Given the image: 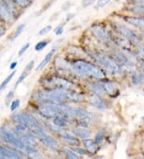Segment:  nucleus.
I'll return each instance as SVG.
<instances>
[{
	"label": "nucleus",
	"instance_id": "obj_37",
	"mask_svg": "<svg viewBox=\"0 0 144 159\" xmlns=\"http://www.w3.org/2000/svg\"><path fill=\"white\" fill-rule=\"evenodd\" d=\"M54 31H55V33L57 35H62L63 32V27H62V26H59V27H56Z\"/></svg>",
	"mask_w": 144,
	"mask_h": 159
},
{
	"label": "nucleus",
	"instance_id": "obj_42",
	"mask_svg": "<svg viewBox=\"0 0 144 159\" xmlns=\"http://www.w3.org/2000/svg\"><path fill=\"white\" fill-rule=\"evenodd\" d=\"M137 10H138V11L141 12V13L144 14V7H138L137 8Z\"/></svg>",
	"mask_w": 144,
	"mask_h": 159
},
{
	"label": "nucleus",
	"instance_id": "obj_5",
	"mask_svg": "<svg viewBox=\"0 0 144 159\" xmlns=\"http://www.w3.org/2000/svg\"><path fill=\"white\" fill-rule=\"evenodd\" d=\"M94 59L98 64H101L103 68L107 70L110 73L114 75V74H118L120 72V68L118 66V64L110 57L102 56V55L101 56L94 55Z\"/></svg>",
	"mask_w": 144,
	"mask_h": 159
},
{
	"label": "nucleus",
	"instance_id": "obj_34",
	"mask_svg": "<svg viewBox=\"0 0 144 159\" xmlns=\"http://www.w3.org/2000/svg\"><path fill=\"white\" fill-rule=\"evenodd\" d=\"M29 46H30V44H29V43H26V44L24 45V46H23V48H22L20 49V50H19V57H21L22 55H23V54H24V53L26 52H27V49L29 48Z\"/></svg>",
	"mask_w": 144,
	"mask_h": 159
},
{
	"label": "nucleus",
	"instance_id": "obj_7",
	"mask_svg": "<svg viewBox=\"0 0 144 159\" xmlns=\"http://www.w3.org/2000/svg\"><path fill=\"white\" fill-rule=\"evenodd\" d=\"M1 137H2V139L3 140L4 142L11 144V145L18 148H22V149L25 148V143L23 142V140L14 133L3 130V131L1 132Z\"/></svg>",
	"mask_w": 144,
	"mask_h": 159
},
{
	"label": "nucleus",
	"instance_id": "obj_11",
	"mask_svg": "<svg viewBox=\"0 0 144 159\" xmlns=\"http://www.w3.org/2000/svg\"><path fill=\"white\" fill-rule=\"evenodd\" d=\"M117 28L118 31H119L123 36L126 37V38L131 39V40L134 41V42H137V41H138V37H137V35H135L131 30H130L129 28L126 27L125 26L118 24Z\"/></svg>",
	"mask_w": 144,
	"mask_h": 159
},
{
	"label": "nucleus",
	"instance_id": "obj_31",
	"mask_svg": "<svg viewBox=\"0 0 144 159\" xmlns=\"http://www.w3.org/2000/svg\"><path fill=\"white\" fill-rule=\"evenodd\" d=\"M20 105V101L19 100H15V101H13L11 104V107H10V109L11 111H15L16 109H17L18 107Z\"/></svg>",
	"mask_w": 144,
	"mask_h": 159
},
{
	"label": "nucleus",
	"instance_id": "obj_13",
	"mask_svg": "<svg viewBox=\"0 0 144 159\" xmlns=\"http://www.w3.org/2000/svg\"><path fill=\"white\" fill-rule=\"evenodd\" d=\"M59 135L62 137V138H63L65 140L66 142H67V144H69L71 146H77L79 145V139H77L75 136L73 135H71V134H68L67 132H64V131H59Z\"/></svg>",
	"mask_w": 144,
	"mask_h": 159
},
{
	"label": "nucleus",
	"instance_id": "obj_39",
	"mask_svg": "<svg viewBox=\"0 0 144 159\" xmlns=\"http://www.w3.org/2000/svg\"><path fill=\"white\" fill-rule=\"evenodd\" d=\"M13 92H10L9 93H8V95H7V100L6 101H9V100H11V98L12 97H13Z\"/></svg>",
	"mask_w": 144,
	"mask_h": 159
},
{
	"label": "nucleus",
	"instance_id": "obj_1",
	"mask_svg": "<svg viewBox=\"0 0 144 159\" xmlns=\"http://www.w3.org/2000/svg\"><path fill=\"white\" fill-rule=\"evenodd\" d=\"M38 98L40 101L46 102H64L71 101L74 102H79L83 101V97L75 92L67 89H51L50 90H44L39 92Z\"/></svg>",
	"mask_w": 144,
	"mask_h": 159
},
{
	"label": "nucleus",
	"instance_id": "obj_9",
	"mask_svg": "<svg viewBox=\"0 0 144 159\" xmlns=\"http://www.w3.org/2000/svg\"><path fill=\"white\" fill-rule=\"evenodd\" d=\"M88 101L95 108L98 109H105L107 108V105H106L105 101L101 98L97 94H91L90 97H88Z\"/></svg>",
	"mask_w": 144,
	"mask_h": 159
},
{
	"label": "nucleus",
	"instance_id": "obj_43",
	"mask_svg": "<svg viewBox=\"0 0 144 159\" xmlns=\"http://www.w3.org/2000/svg\"><path fill=\"white\" fill-rule=\"evenodd\" d=\"M142 68H144V63H143V64H142Z\"/></svg>",
	"mask_w": 144,
	"mask_h": 159
},
{
	"label": "nucleus",
	"instance_id": "obj_29",
	"mask_svg": "<svg viewBox=\"0 0 144 159\" xmlns=\"http://www.w3.org/2000/svg\"><path fill=\"white\" fill-rule=\"evenodd\" d=\"M104 138V133L103 132H99L96 134L95 136V140H94V142L96 144H99L103 142V140Z\"/></svg>",
	"mask_w": 144,
	"mask_h": 159
},
{
	"label": "nucleus",
	"instance_id": "obj_36",
	"mask_svg": "<svg viewBox=\"0 0 144 159\" xmlns=\"http://www.w3.org/2000/svg\"><path fill=\"white\" fill-rule=\"evenodd\" d=\"M15 1L17 3H19L22 7H27L30 3L29 0H15Z\"/></svg>",
	"mask_w": 144,
	"mask_h": 159
},
{
	"label": "nucleus",
	"instance_id": "obj_41",
	"mask_svg": "<svg viewBox=\"0 0 144 159\" xmlns=\"http://www.w3.org/2000/svg\"><path fill=\"white\" fill-rule=\"evenodd\" d=\"M4 33V29H3V27H2V26L0 25V36L2 35H3Z\"/></svg>",
	"mask_w": 144,
	"mask_h": 159
},
{
	"label": "nucleus",
	"instance_id": "obj_38",
	"mask_svg": "<svg viewBox=\"0 0 144 159\" xmlns=\"http://www.w3.org/2000/svg\"><path fill=\"white\" fill-rule=\"evenodd\" d=\"M74 151L76 152V153H79V154H83V155L86 154V150H84V149H81V148H75V149H74Z\"/></svg>",
	"mask_w": 144,
	"mask_h": 159
},
{
	"label": "nucleus",
	"instance_id": "obj_15",
	"mask_svg": "<svg viewBox=\"0 0 144 159\" xmlns=\"http://www.w3.org/2000/svg\"><path fill=\"white\" fill-rule=\"evenodd\" d=\"M0 18L5 22H9L11 20V15L2 0H0Z\"/></svg>",
	"mask_w": 144,
	"mask_h": 159
},
{
	"label": "nucleus",
	"instance_id": "obj_16",
	"mask_svg": "<svg viewBox=\"0 0 144 159\" xmlns=\"http://www.w3.org/2000/svg\"><path fill=\"white\" fill-rule=\"evenodd\" d=\"M125 21L134 27L144 29V19L143 18L136 17H127L125 19Z\"/></svg>",
	"mask_w": 144,
	"mask_h": 159
},
{
	"label": "nucleus",
	"instance_id": "obj_28",
	"mask_svg": "<svg viewBox=\"0 0 144 159\" xmlns=\"http://www.w3.org/2000/svg\"><path fill=\"white\" fill-rule=\"evenodd\" d=\"M64 151H65L66 154H67V156L68 158H71V159L79 158V156L77 155L75 152L71 151V150H70V149H65Z\"/></svg>",
	"mask_w": 144,
	"mask_h": 159
},
{
	"label": "nucleus",
	"instance_id": "obj_32",
	"mask_svg": "<svg viewBox=\"0 0 144 159\" xmlns=\"http://www.w3.org/2000/svg\"><path fill=\"white\" fill-rule=\"evenodd\" d=\"M94 2H95V0H83L82 4H83V7H87L89 6H91Z\"/></svg>",
	"mask_w": 144,
	"mask_h": 159
},
{
	"label": "nucleus",
	"instance_id": "obj_14",
	"mask_svg": "<svg viewBox=\"0 0 144 159\" xmlns=\"http://www.w3.org/2000/svg\"><path fill=\"white\" fill-rule=\"evenodd\" d=\"M0 156H2V157H7V158H21V156L19 155V153L2 146H0Z\"/></svg>",
	"mask_w": 144,
	"mask_h": 159
},
{
	"label": "nucleus",
	"instance_id": "obj_22",
	"mask_svg": "<svg viewBox=\"0 0 144 159\" xmlns=\"http://www.w3.org/2000/svg\"><path fill=\"white\" fill-rule=\"evenodd\" d=\"M15 73H16V72H15H15H12V73L10 74L9 76H8L6 78V79L4 80L3 81H2V83L1 84H0V91H2V90H3L4 89H5V88H6L8 84H9L10 81H11V80H12V78H13L14 76H15Z\"/></svg>",
	"mask_w": 144,
	"mask_h": 159
},
{
	"label": "nucleus",
	"instance_id": "obj_24",
	"mask_svg": "<svg viewBox=\"0 0 144 159\" xmlns=\"http://www.w3.org/2000/svg\"><path fill=\"white\" fill-rule=\"evenodd\" d=\"M142 80H143V75L142 74L138 73V72L133 74L132 82L134 84H138L141 83Z\"/></svg>",
	"mask_w": 144,
	"mask_h": 159
},
{
	"label": "nucleus",
	"instance_id": "obj_18",
	"mask_svg": "<svg viewBox=\"0 0 144 159\" xmlns=\"http://www.w3.org/2000/svg\"><path fill=\"white\" fill-rule=\"evenodd\" d=\"M90 91H92L93 93L97 94L98 96H103L106 93L105 90L103 88L102 84H90L88 85Z\"/></svg>",
	"mask_w": 144,
	"mask_h": 159
},
{
	"label": "nucleus",
	"instance_id": "obj_26",
	"mask_svg": "<svg viewBox=\"0 0 144 159\" xmlns=\"http://www.w3.org/2000/svg\"><path fill=\"white\" fill-rule=\"evenodd\" d=\"M23 142H25L26 143L28 144V146H34L35 145V139L31 136V135H26L23 137Z\"/></svg>",
	"mask_w": 144,
	"mask_h": 159
},
{
	"label": "nucleus",
	"instance_id": "obj_2",
	"mask_svg": "<svg viewBox=\"0 0 144 159\" xmlns=\"http://www.w3.org/2000/svg\"><path fill=\"white\" fill-rule=\"evenodd\" d=\"M74 108L59 104H44L39 108V112L42 116L47 118L62 117L69 119L73 116Z\"/></svg>",
	"mask_w": 144,
	"mask_h": 159
},
{
	"label": "nucleus",
	"instance_id": "obj_21",
	"mask_svg": "<svg viewBox=\"0 0 144 159\" xmlns=\"http://www.w3.org/2000/svg\"><path fill=\"white\" fill-rule=\"evenodd\" d=\"M102 86L105 90L106 93H108L109 95H114L117 91V88L115 84L111 82H105L102 84Z\"/></svg>",
	"mask_w": 144,
	"mask_h": 159
},
{
	"label": "nucleus",
	"instance_id": "obj_10",
	"mask_svg": "<svg viewBox=\"0 0 144 159\" xmlns=\"http://www.w3.org/2000/svg\"><path fill=\"white\" fill-rule=\"evenodd\" d=\"M93 35L100 41H107L108 39V34L104 28L99 26H94L91 28Z\"/></svg>",
	"mask_w": 144,
	"mask_h": 159
},
{
	"label": "nucleus",
	"instance_id": "obj_25",
	"mask_svg": "<svg viewBox=\"0 0 144 159\" xmlns=\"http://www.w3.org/2000/svg\"><path fill=\"white\" fill-rule=\"evenodd\" d=\"M24 27H25V25H24V24H21V25H19V27H17V29L15 30V33H14L12 39H15L16 38H18L19 35H21V34L23 33V30H24Z\"/></svg>",
	"mask_w": 144,
	"mask_h": 159
},
{
	"label": "nucleus",
	"instance_id": "obj_23",
	"mask_svg": "<svg viewBox=\"0 0 144 159\" xmlns=\"http://www.w3.org/2000/svg\"><path fill=\"white\" fill-rule=\"evenodd\" d=\"M53 123L55 125L59 127V128H63L67 126V122H66L65 119L62 118V117H55L53 118Z\"/></svg>",
	"mask_w": 144,
	"mask_h": 159
},
{
	"label": "nucleus",
	"instance_id": "obj_8",
	"mask_svg": "<svg viewBox=\"0 0 144 159\" xmlns=\"http://www.w3.org/2000/svg\"><path fill=\"white\" fill-rule=\"evenodd\" d=\"M37 137L38 138V139L40 140L42 143L44 144L45 146H47V147L50 148H55L58 146V142H56V140H55L54 138H51V137L48 136L47 134H45L44 131H42V133L37 135Z\"/></svg>",
	"mask_w": 144,
	"mask_h": 159
},
{
	"label": "nucleus",
	"instance_id": "obj_20",
	"mask_svg": "<svg viewBox=\"0 0 144 159\" xmlns=\"http://www.w3.org/2000/svg\"><path fill=\"white\" fill-rule=\"evenodd\" d=\"M83 145L86 147V150L91 153H94L96 152V146L97 144L91 139H84L83 140Z\"/></svg>",
	"mask_w": 144,
	"mask_h": 159
},
{
	"label": "nucleus",
	"instance_id": "obj_30",
	"mask_svg": "<svg viewBox=\"0 0 144 159\" xmlns=\"http://www.w3.org/2000/svg\"><path fill=\"white\" fill-rule=\"evenodd\" d=\"M51 29H52V27L50 25L46 26V27H43V28H42V29L39 31V35H46V34H47L49 31H51Z\"/></svg>",
	"mask_w": 144,
	"mask_h": 159
},
{
	"label": "nucleus",
	"instance_id": "obj_35",
	"mask_svg": "<svg viewBox=\"0 0 144 159\" xmlns=\"http://www.w3.org/2000/svg\"><path fill=\"white\" fill-rule=\"evenodd\" d=\"M110 2L111 0H98V6L99 7H103L106 5H107Z\"/></svg>",
	"mask_w": 144,
	"mask_h": 159
},
{
	"label": "nucleus",
	"instance_id": "obj_4",
	"mask_svg": "<svg viewBox=\"0 0 144 159\" xmlns=\"http://www.w3.org/2000/svg\"><path fill=\"white\" fill-rule=\"evenodd\" d=\"M12 120L14 122H16L18 124L25 125L27 128L31 129V132L35 134L36 136L43 131L36 119L28 113H17V114L13 115Z\"/></svg>",
	"mask_w": 144,
	"mask_h": 159
},
{
	"label": "nucleus",
	"instance_id": "obj_12",
	"mask_svg": "<svg viewBox=\"0 0 144 159\" xmlns=\"http://www.w3.org/2000/svg\"><path fill=\"white\" fill-rule=\"evenodd\" d=\"M34 65H35V61H34V60H31V62L27 64V66H26V68H24V70L23 71V72H22L21 75H20V76H19L17 82L15 83V87H17L19 84H21L22 82L24 81V80L29 76V74L31 73V70L34 68Z\"/></svg>",
	"mask_w": 144,
	"mask_h": 159
},
{
	"label": "nucleus",
	"instance_id": "obj_19",
	"mask_svg": "<svg viewBox=\"0 0 144 159\" xmlns=\"http://www.w3.org/2000/svg\"><path fill=\"white\" fill-rule=\"evenodd\" d=\"M73 132L75 135H77L79 138H82V139H86V138H90V136L91 135L90 131L83 128L75 129L73 130Z\"/></svg>",
	"mask_w": 144,
	"mask_h": 159
},
{
	"label": "nucleus",
	"instance_id": "obj_3",
	"mask_svg": "<svg viewBox=\"0 0 144 159\" xmlns=\"http://www.w3.org/2000/svg\"><path fill=\"white\" fill-rule=\"evenodd\" d=\"M72 69L75 73L81 76H91L95 78H103L104 73L103 71L90 63L83 60H76L72 64Z\"/></svg>",
	"mask_w": 144,
	"mask_h": 159
},
{
	"label": "nucleus",
	"instance_id": "obj_40",
	"mask_svg": "<svg viewBox=\"0 0 144 159\" xmlns=\"http://www.w3.org/2000/svg\"><path fill=\"white\" fill-rule=\"evenodd\" d=\"M16 66H17V62H13L11 64V66H10V69H15V68H16Z\"/></svg>",
	"mask_w": 144,
	"mask_h": 159
},
{
	"label": "nucleus",
	"instance_id": "obj_17",
	"mask_svg": "<svg viewBox=\"0 0 144 159\" xmlns=\"http://www.w3.org/2000/svg\"><path fill=\"white\" fill-rule=\"evenodd\" d=\"M54 53H55V49L53 48L52 50H50V52H49L46 55V57H45L44 59L42 60V62L38 64V66L37 67V68L35 70L38 72V71H41V70L43 69V68L46 66V64L50 62V60H51V58H52V57H53Z\"/></svg>",
	"mask_w": 144,
	"mask_h": 159
},
{
	"label": "nucleus",
	"instance_id": "obj_44",
	"mask_svg": "<svg viewBox=\"0 0 144 159\" xmlns=\"http://www.w3.org/2000/svg\"><path fill=\"white\" fill-rule=\"evenodd\" d=\"M0 158H4V157H2V156H0Z\"/></svg>",
	"mask_w": 144,
	"mask_h": 159
},
{
	"label": "nucleus",
	"instance_id": "obj_33",
	"mask_svg": "<svg viewBox=\"0 0 144 159\" xmlns=\"http://www.w3.org/2000/svg\"><path fill=\"white\" fill-rule=\"evenodd\" d=\"M27 129V126L23 124H19L16 126V129H17V131L19 133H23Z\"/></svg>",
	"mask_w": 144,
	"mask_h": 159
},
{
	"label": "nucleus",
	"instance_id": "obj_6",
	"mask_svg": "<svg viewBox=\"0 0 144 159\" xmlns=\"http://www.w3.org/2000/svg\"><path fill=\"white\" fill-rule=\"evenodd\" d=\"M43 84L46 87H50L52 89H70L73 87V84L67 80L60 77H51L49 79L44 80Z\"/></svg>",
	"mask_w": 144,
	"mask_h": 159
},
{
	"label": "nucleus",
	"instance_id": "obj_27",
	"mask_svg": "<svg viewBox=\"0 0 144 159\" xmlns=\"http://www.w3.org/2000/svg\"><path fill=\"white\" fill-rule=\"evenodd\" d=\"M47 44H48V43L46 42V41H40V42H38V43H37L35 47V51H38V52H39V51H42V49H44L47 46Z\"/></svg>",
	"mask_w": 144,
	"mask_h": 159
}]
</instances>
